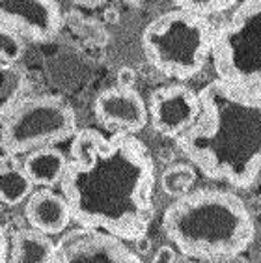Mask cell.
I'll return each mask as SVG.
<instances>
[{
	"label": "cell",
	"instance_id": "27",
	"mask_svg": "<svg viewBox=\"0 0 261 263\" xmlns=\"http://www.w3.org/2000/svg\"><path fill=\"white\" fill-rule=\"evenodd\" d=\"M0 209H2V202H0Z\"/></svg>",
	"mask_w": 261,
	"mask_h": 263
},
{
	"label": "cell",
	"instance_id": "11",
	"mask_svg": "<svg viewBox=\"0 0 261 263\" xmlns=\"http://www.w3.org/2000/svg\"><path fill=\"white\" fill-rule=\"evenodd\" d=\"M25 213L32 230L45 235H58L71 222V213L64 196L50 191H38L30 194Z\"/></svg>",
	"mask_w": 261,
	"mask_h": 263
},
{
	"label": "cell",
	"instance_id": "16",
	"mask_svg": "<svg viewBox=\"0 0 261 263\" xmlns=\"http://www.w3.org/2000/svg\"><path fill=\"white\" fill-rule=\"evenodd\" d=\"M196 181V172L189 164H174L166 168L161 177V187L168 196L179 198L192 189Z\"/></svg>",
	"mask_w": 261,
	"mask_h": 263
},
{
	"label": "cell",
	"instance_id": "10",
	"mask_svg": "<svg viewBox=\"0 0 261 263\" xmlns=\"http://www.w3.org/2000/svg\"><path fill=\"white\" fill-rule=\"evenodd\" d=\"M96 118L108 129L135 135L147 123V105L133 88H110L101 91L94 103Z\"/></svg>",
	"mask_w": 261,
	"mask_h": 263
},
{
	"label": "cell",
	"instance_id": "3",
	"mask_svg": "<svg viewBox=\"0 0 261 263\" xmlns=\"http://www.w3.org/2000/svg\"><path fill=\"white\" fill-rule=\"evenodd\" d=\"M166 235L194 259L246 252L256 239V222L241 198L218 189H198L179 196L162 218Z\"/></svg>",
	"mask_w": 261,
	"mask_h": 263
},
{
	"label": "cell",
	"instance_id": "7",
	"mask_svg": "<svg viewBox=\"0 0 261 263\" xmlns=\"http://www.w3.org/2000/svg\"><path fill=\"white\" fill-rule=\"evenodd\" d=\"M50 263H144L125 241L91 228H75L54 245Z\"/></svg>",
	"mask_w": 261,
	"mask_h": 263
},
{
	"label": "cell",
	"instance_id": "25",
	"mask_svg": "<svg viewBox=\"0 0 261 263\" xmlns=\"http://www.w3.org/2000/svg\"><path fill=\"white\" fill-rule=\"evenodd\" d=\"M159 155H161L162 161H170V159L174 157V153H172L170 149H168V147H164V149H162V152L159 153Z\"/></svg>",
	"mask_w": 261,
	"mask_h": 263
},
{
	"label": "cell",
	"instance_id": "26",
	"mask_svg": "<svg viewBox=\"0 0 261 263\" xmlns=\"http://www.w3.org/2000/svg\"><path fill=\"white\" fill-rule=\"evenodd\" d=\"M127 4H140V2H144V0H125Z\"/></svg>",
	"mask_w": 261,
	"mask_h": 263
},
{
	"label": "cell",
	"instance_id": "14",
	"mask_svg": "<svg viewBox=\"0 0 261 263\" xmlns=\"http://www.w3.org/2000/svg\"><path fill=\"white\" fill-rule=\"evenodd\" d=\"M26 88L28 79L25 71L15 64L0 62V118L6 116L23 99Z\"/></svg>",
	"mask_w": 261,
	"mask_h": 263
},
{
	"label": "cell",
	"instance_id": "12",
	"mask_svg": "<svg viewBox=\"0 0 261 263\" xmlns=\"http://www.w3.org/2000/svg\"><path fill=\"white\" fill-rule=\"evenodd\" d=\"M65 166H67V159L64 153L60 149H54L52 146H47L28 153L23 170L26 172L32 185L52 187L56 183H60Z\"/></svg>",
	"mask_w": 261,
	"mask_h": 263
},
{
	"label": "cell",
	"instance_id": "21",
	"mask_svg": "<svg viewBox=\"0 0 261 263\" xmlns=\"http://www.w3.org/2000/svg\"><path fill=\"white\" fill-rule=\"evenodd\" d=\"M8 258H10V243H8L4 228L0 226V263H8Z\"/></svg>",
	"mask_w": 261,
	"mask_h": 263
},
{
	"label": "cell",
	"instance_id": "13",
	"mask_svg": "<svg viewBox=\"0 0 261 263\" xmlns=\"http://www.w3.org/2000/svg\"><path fill=\"white\" fill-rule=\"evenodd\" d=\"M54 243L49 235L35 230H19L13 233L10 247V263H50Z\"/></svg>",
	"mask_w": 261,
	"mask_h": 263
},
{
	"label": "cell",
	"instance_id": "24",
	"mask_svg": "<svg viewBox=\"0 0 261 263\" xmlns=\"http://www.w3.org/2000/svg\"><path fill=\"white\" fill-rule=\"evenodd\" d=\"M75 4H81V6H86V8H97L101 6L105 0H73Z\"/></svg>",
	"mask_w": 261,
	"mask_h": 263
},
{
	"label": "cell",
	"instance_id": "23",
	"mask_svg": "<svg viewBox=\"0 0 261 263\" xmlns=\"http://www.w3.org/2000/svg\"><path fill=\"white\" fill-rule=\"evenodd\" d=\"M136 245V254H147L151 250V241L146 237V235H142L140 239H136L133 241Z\"/></svg>",
	"mask_w": 261,
	"mask_h": 263
},
{
	"label": "cell",
	"instance_id": "18",
	"mask_svg": "<svg viewBox=\"0 0 261 263\" xmlns=\"http://www.w3.org/2000/svg\"><path fill=\"white\" fill-rule=\"evenodd\" d=\"M23 52H25V45L21 35L0 25V62L15 64L23 56Z\"/></svg>",
	"mask_w": 261,
	"mask_h": 263
},
{
	"label": "cell",
	"instance_id": "19",
	"mask_svg": "<svg viewBox=\"0 0 261 263\" xmlns=\"http://www.w3.org/2000/svg\"><path fill=\"white\" fill-rule=\"evenodd\" d=\"M136 82V73L130 67H121L116 75V86L118 88H133Z\"/></svg>",
	"mask_w": 261,
	"mask_h": 263
},
{
	"label": "cell",
	"instance_id": "5",
	"mask_svg": "<svg viewBox=\"0 0 261 263\" xmlns=\"http://www.w3.org/2000/svg\"><path fill=\"white\" fill-rule=\"evenodd\" d=\"M211 56L218 81L261 96V0H245L213 34Z\"/></svg>",
	"mask_w": 261,
	"mask_h": 263
},
{
	"label": "cell",
	"instance_id": "20",
	"mask_svg": "<svg viewBox=\"0 0 261 263\" xmlns=\"http://www.w3.org/2000/svg\"><path fill=\"white\" fill-rule=\"evenodd\" d=\"M151 263H176V252L172 247H161L153 256Z\"/></svg>",
	"mask_w": 261,
	"mask_h": 263
},
{
	"label": "cell",
	"instance_id": "6",
	"mask_svg": "<svg viewBox=\"0 0 261 263\" xmlns=\"http://www.w3.org/2000/svg\"><path fill=\"white\" fill-rule=\"evenodd\" d=\"M77 133L75 110L58 96L21 99L0 127V147L10 155H25L40 147L69 140Z\"/></svg>",
	"mask_w": 261,
	"mask_h": 263
},
{
	"label": "cell",
	"instance_id": "17",
	"mask_svg": "<svg viewBox=\"0 0 261 263\" xmlns=\"http://www.w3.org/2000/svg\"><path fill=\"white\" fill-rule=\"evenodd\" d=\"M239 0H176V4L179 10L191 11L196 15L209 17L228 11L230 8L237 4Z\"/></svg>",
	"mask_w": 261,
	"mask_h": 263
},
{
	"label": "cell",
	"instance_id": "2",
	"mask_svg": "<svg viewBox=\"0 0 261 263\" xmlns=\"http://www.w3.org/2000/svg\"><path fill=\"white\" fill-rule=\"evenodd\" d=\"M198 101V120L177 137L183 155L209 179L254 187L261 172V96L215 81Z\"/></svg>",
	"mask_w": 261,
	"mask_h": 263
},
{
	"label": "cell",
	"instance_id": "22",
	"mask_svg": "<svg viewBox=\"0 0 261 263\" xmlns=\"http://www.w3.org/2000/svg\"><path fill=\"white\" fill-rule=\"evenodd\" d=\"M211 263H250V259L245 258L243 254H235V256H222V258L211 259Z\"/></svg>",
	"mask_w": 261,
	"mask_h": 263
},
{
	"label": "cell",
	"instance_id": "15",
	"mask_svg": "<svg viewBox=\"0 0 261 263\" xmlns=\"http://www.w3.org/2000/svg\"><path fill=\"white\" fill-rule=\"evenodd\" d=\"M32 181L23 166L0 168V202L2 205H19L32 194Z\"/></svg>",
	"mask_w": 261,
	"mask_h": 263
},
{
	"label": "cell",
	"instance_id": "9",
	"mask_svg": "<svg viewBox=\"0 0 261 263\" xmlns=\"http://www.w3.org/2000/svg\"><path fill=\"white\" fill-rule=\"evenodd\" d=\"M200 112V101L194 91L181 84H170L151 93L147 122L162 137L177 138L198 120Z\"/></svg>",
	"mask_w": 261,
	"mask_h": 263
},
{
	"label": "cell",
	"instance_id": "1",
	"mask_svg": "<svg viewBox=\"0 0 261 263\" xmlns=\"http://www.w3.org/2000/svg\"><path fill=\"white\" fill-rule=\"evenodd\" d=\"M153 181V159L135 135L118 131L105 138L82 129L73 135L60 187L71 220L121 241H136L147 233L155 215Z\"/></svg>",
	"mask_w": 261,
	"mask_h": 263
},
{
	"label": "cell",
	"instance_id": "4",
	"mask_svg": "<svg viewBox=\"0 0 261 263\" xmlns=\"http://www.w3.org/2000/svg\"><path fill=\"white\" fill-rule=\"evenodd\" d=\"M213 26L207 17L172 10L151 21L142 34L147 62L162 75L187 81L198 75L211 54Z\"/></svg>",
	"mask_w": 261,
	"mask_h": 263
},
{
	"label": "cell",
	"instance_id": "8",
	"mask_svg": "<svg viewBox=\"0 0 261 263\" xmlns=\"http://www.w3.org/2000/svg\"><path fill=\"white\" fill-rule=\"evenodd\" d=\"M0 25L38 43L52 41L62 26L58 0H0Z\"/></svg>",
	"mask_w": 261,
	"mask_h": 263
}]
</instances>
